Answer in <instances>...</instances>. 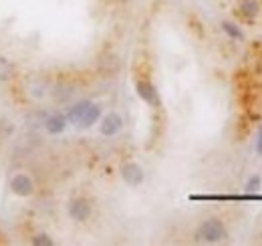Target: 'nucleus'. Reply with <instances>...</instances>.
I'll list each match as a JSON object with an SVG mask.
<instances>
[{"instance_id": "f257e3e1", "label": "nucleus", "mask_w": 262, "mask_h": 246, "mask_svg": "<svg viewBox=\"0 0 262 246\" xmlns=\"http://www.w3.org/2000/svg\"><path fill=\"white\" fill-rule=\"evenodd\" d=\"M196 236H198V240H202V242L214 244V242L224 240V238L228 236V232H226V226H224L218 218H210V220H206V222L200 224Z\"/></svg>"}, {"instance_id": "f03ea898", "label": "nucleus", "mask_w": 262, "mask_h": 246, "mask_svg": "<svg viewBox=\"0 0 262 246\" xmlns=\"http://www.w3.org/2000/svg\"><path fill=\"white\" fill-rule=\"evenodd\" d=\"M69 216L73 218V220H77V222H85L89 216H91V206H89V202L87 200H73L71 204H69Z\"/></svg>"}, {"instance_id": "7ed1b4c3", "label": "nucleus", "mask_w": 262, "mask_h": 246, "mask_svg": "<svg viewBox=\"0 0 262 246\" xmlns=\"http://www.w3.org/2000/svg\"><path fill=\"white\" fill-rule=\"evenodd\" d=\"M10 188H12V192L18 194V196H29V194H33V190H34L33 180H31L29 176H25V174L14 176L12 182H10Z\"/></svg>"}, {"instance_id": "20e7f679", "label": "nucleus", "mask_w": 262, "mask_h": 246, "mask_svg": "<svg viewBox=\"0 0 262 246\" xmlns=\"http://www.w3.org/2000/svg\"><path fill=\"white\" fill-rule=\"evenodd\" d=\"M137 95L149 103V105H160V97H158V91L156 87L149 83V81H137Z\"/></svg>"}, {"instance_id": "39448f33", "label": "nucleus", "mask_w": 262, "mask_h": 246, "mask_svg": "<svg viewBox=\"0 0 262 246\" xmlns=\"http://www.w3.org/2000/svg\"><path fill=\"white\" fill-rule=\"evenodd\" d=\"M121 176H123V180L129 186H139L143 182V170H141L137 163H127V166H123Z\"/></svg>"}, {"instance_id": "423d86ee", "label": "nucleus", "mask_w": 262, "mask_h": 246, "mask_svg": "<svg viewBox=\"0 0 262 246\" xmlns=\"http://www.w3.org/2000/svg\"><path fill=\"white\" fill-rule=\"evenodd\" d=\"M121 125H123V121H121V117L117 113H109L101 121V133L103 135H115L121 129Z\"/></svg>"}, {"instance_id": "0eeeda50", "label": "nucleus", "mask_w": 262, "mask_h": 246, "mask_svg": "<svg viewBox=\"0 0 262 246\" xmlns=\"http://www.w3.org/2000/svg\"><path fill=\"white\" fill-rule=\"evenodd\" d=\"M99 115H101V109H99L97 105L89 103V107L83 111V115H81V119L77 121V125H79V127H91V125L99 119Z\"/></svg>"}, {"instance_id": "6e6552de", "label": "nucleus", "mask_w": 262, "mask_h": 246, "mask_svg": "<svg viewBox=\"0 0 262 246\" xmlns=\"http://www.w3.org/2000/svg\"><path fill=\"white\" fill-rule=\"evenodd\" d=\"M238 10H240L242 16H246L250 20V18H254L260 12V4H258V0H242L240 6H238Z\"/></svg>"}, {"instance_id": "1a4fd4ad", "label": "nucleus", "mask_w": 262, "mask_h": 246, "mask_svg": "<svg viewBox=\"0 0 262 246\" xmlns=\"http://www.w3.org/2000/svg\"><path fill=\"white\" fill-rule=\"evenodd\" d=\"M99 67H101V71H103V73L113 75V73H117V69H119V61H117V57H115V55H105V57H101Z\"/></svg>"}, {"instance_id": "9d476101", "label": "nucleus", "mask_w": 262, "mask_h": 246, "mask_svg": "<svg viewBox=\"0 0 262 246\" xmlns=\"http://www.w3.org/2000/svg\"><path fill=\"white\" fill-rule=\"evenodd\" d=\"M45 125H47V129H49V133H61L63 129H65L67 125V119L63 117V115H51L47 121H45Z\"/></svg>"}, {"instance_id": "9b49d317", "label": "nucleus", "mask_w": 262, "mask_h": 246, "mask_svg": "<svg viewBox=\"0 0 262 246\" xmlns=\"http://www.w3.org/2000/svg\"><path fill=\"white\" fill-rule=\"evenodd\" d=\"M89 107V103L87 101H81V103H77L75 107H71V111H69V115H67V119L71 123H77L81 119V115H83V111Z\"/></svg>"}, {"instance_id": "f8f14e48", "label": "nucleus", "mask_w": 262, "mask_h": 246, "mask_svg": "<svg viewBox=\"0 0 262 246\" xmlns=\"http://www.w3.org/2000/svg\"><path fill=\"white\" fill-rule=\"evenodd\" d=\"M12 75H14V67H12V63L8 61V59H4V57H0V81L10 79Z\"/></svg>"}, {"instance_id": "ddd939ff", "label": "nucleus", "mask_w": 262, "mask_h": 246, "mask_svg": "<svg viewBox=\"0 0 262 246\" xmlns=\"http://www.w3.org/2000/svg\"><path fill=\"white\" fill-rule=\"evenodd\" d=\"M262 188V178L256 174V176H250V180L246 182V192L248 194H256V192H260Z\"/></svg>"}, {"instance_id": "4468645a", "label": "nucleus", "mask_w": 262, "mask_h": 246, "mask_svg": "<svg viewBox=\"0 0 262 246\" xmlns=\"http://www.w3.org/2000/svg\"><path fill=\"white\" fill-rule=\"evenodd\" d=\"M222 31L228 32L232 38H242V31L236 25H232V23H222Z\"/></svg>"}, {"instance_id": "2eb2a0df", "label": "nucleus", "mask_w": 262, "mask_h": 246, "mask_svg": "<svg viewBox=\"0 0 262 246\" xmlns=\"http://www.w3.org/2000/svg\"><path fill=\"white\" fill-rule=\"evenodd\" d=\"M254 150H256V155H262V123H260V127H258L256 139H254Z\"/></svg>"}, {"instance_id": "dca6fc26", "label": "nucleus", "mask_w": 262, "mask_h": 246, "mask_svg": "<svg viewBox=\"0 0 262 246\" xmlns=\"http://www.w3.org/2000/svg\"><path fill=\"white\" fill-rule=\"evenodd\" d=\"M34 242H36V244H47V246L53 244V240H51V238H49L47 234H40L38 238H34Z\"/></svg>"}, {"instance_id": "f3484780", "label": "nucleus", "mask_w": 262, "mask_h": 246, "mask_svg": "<svg viewBox=\"0 0 262 246\" xmlns=\"http://www.w3.org/2000/svg\"><path fill=\"white\" fill-rule=\"evenodd\" d=\"M31 93H33L34 97H42V95H45V87H42V85L38 83L36 87H33V91H31Z\"/></svg>"}]
</instances>
